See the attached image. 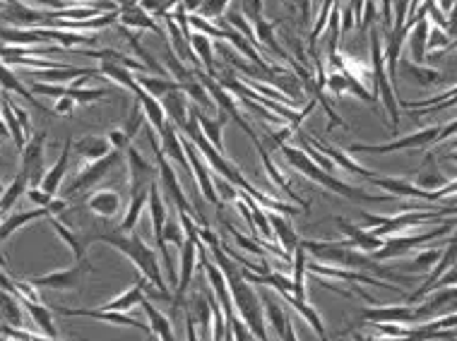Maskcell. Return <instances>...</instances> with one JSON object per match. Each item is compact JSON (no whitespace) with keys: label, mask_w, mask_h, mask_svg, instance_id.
<instances>
[{"label":"cell","mask_w":457,"mask_h":341,"mask_svg":"<svg viewBox=\"0 0 457 341\" xmlns=\"http://www.w3.org/2000/svg\"><path fill=\"white\" fill-rule=\"evenodd\" d=\"M217 190L222 192V195L227 197V199H231V202H236V199H239V197H236V190H234V183H222V181H219L217 183Z\"/></svg>","instance_id":"54"},{"label":"cell","mask_w":457,"mask_h":341,"mask_svg":"<svg viewBox=\"0 0 457 341\" xmlns=\"http://www.w3.org/2000/svg\"><path fill=\"white\" fill-rule=\"evenodd\" d=\"M138 85L147 89V92L157 99L166 97V94L173 92V89H183L181 82H171L169 77H150V75H138Z\"/></svg>","instance_id":"29"},{"label":"cell","mask_w":457,"mask_h":341,"mask_svg":"<svg viewBox=\"0 0 457 341\" xmlns=\"http://www.w3.org/2000/svg\"><path fill=\"white\" fill-rule=\"evenodd\" d=\"M181 228H183L181 219H178V222H173V219H166V224H164V238L169 240V243L176 245V248H181V245L186 243V231H181Z\"/></svg>","instance_id":"41"},{"label":"cell","mask_w":457,"mask_h":341,"mask_svg":"<svg viewBox=\"0 0 457 341\" xmlns=\"http://www.w3.org/2000/svg\"><path fill=\"white\" fill-rule=\"evenodd\" d=\"M267 214H270L272 228H275V235H277V240H280V245L287 250L289 255L294 257V250H296L298 243H301V240H298V235H296V231L291 228V224H289L284 217H280V214L270 212V209H267Z\"/></svg>","instance_id":"21"},{"label":"cell","mask_w":457,"mask_h":341,"mask_svg":"<svg viewBox=\"0 0 457 341\" xmlns=\"http://www.w3.org/2000/svg\"><path fill=\"white\" fill-rule=\"evenodd\" d=\"M280 149H282V154L287 156L289 164H291L294 169H298V171L303 173V176H308L311 181L320 183V185H325V188H330V190L339 192V195L354 199V202H361V199H378V197H369V195H364V192L354 190V188L344 185V183L337 181V178H335L330 171H323V166H318L313 159H308V156L303 154V151L294 149V147H287V144H282Z\"/></svg>","instance_id":"3"},{"label":"cell","mask_w":457,"mask_h":341,"mask_svg":"<svg viewBox=\"0 0 457 341\" xmlns=\"http://www.w3.org/2000/svg\"><path fill=\"white\" fill-rule=\"evenodd\" d=\"M143 306V310H145V315L150 317V327H152V334H154L157 339H164V341H171V339H176V332H173V319H169V317H164L159 310H157L154 306H152L150 301H145L140 303Z\"/></svg>","instance_id":"19"},{"label":"cell","mask_w":457,"mask_h":341,"mask_svg":"<svg viewBox=\"0 0 457 341\" xmlns=\"http://www.w3.org/2000/svg\"><path fill=\"white\" fill-rule=\"evenodd\" d=\"M166 58H169V67H171L173 77H176V80L181 82V85H183V82H191V80H193V77L188 75L186 67H183L181 63H178V58L173 56V51H171V49H166Z\"/></svg>","instance_id":"44"},{"label":"cell","mask_w":457,"mask_h":341,"mask_svg":"<svg viewBox=\"0 0 457 341\" xmlns=\"http://www.w3.org/2000/svg\"><path fill=\"white\" fill-rule=\"evenodd\" d=\"M133 92L138 94V101L143 103V108H145L147 118H150V123L154 125L157 133H161V130H164V125H166L164 123V106L157 101V97H152V94L147 92V89L140 87V85H135Z\"/></svg>","instance_id":"22"},{"label":"cell","mask_w":457,"mask_h":341,"mask_svg":"<svg viewBox=\"0 0 457 341\" xmlns=\"http://www.w3.org/2000/svg\"><path fill=\"white\" fill-rule=\"evenodd\" d=\"M72 144L70 140L65 142V147H63V151H61V159L56 161V166H51L49 169V173L44 176V181H41V188H44L49 195H54L56 197V192H58V188H61V181H63V176H65V169H67V156H70V149H72Z\"/></svg>","instance_id":"20"},{"label":"cell","mask_w":457,"mask_h":341,"mask_svg":"<svg viewBox=\"0 0 457 341\" xmlns=\"http://www.w3.org/2000/svg\"><path fill=\"white\" fill-rule=\"evenodd\" d=\"M5 22L24 24V27H46L49 15L34 13V10L24 8V5H19V3L13 5L10 0H5Z\"/></svg>","instance_id":"12"},{"label":"cell","mask_w":457,"mask_h":341,"mask_svg":"<svg viewBox=\"0 0 457 341\" xmlns=\"http://www.w3.org/2000/svg\"><path fill=\"white\" fill-rule=\"evenodd\" d=\"M99 72H102V75H106V77H111V80H115L118 85H123V87H128V89H133L135 85H138V82L133 80V75L128 72V67L118 65V63L104 60L102 67H99Z\"/></svg>","instance_id":"35"},{"label":"cell","mask_w":457,"mask_h":341,"mask_svg":"<svg viewBox=\"0 0 457 341\" xmlns=\"http://www.w3.org/2000/svg\"><path fill=\"white\" fill-rule=\"evenodd\" d=\"M10 106H13V101H10ZM13 111H15V115H17L19 123H22L24 133H27V130H29V115H27V111H22L19 106H13Z\"/></svg>","instance_id":"55"},{"label":"cell","mask_w":457,"mask_h":341,"mask_svg":"<svg viewBox=\"0 0 457 341\" xmlns=\"http://www.w3.org/2000/svg\"><path fill=\"white\" fill-rule=\"evenodd\" d=\"M260 298H262V306H265L267 319H270V327H275L277 337L289 339V341L296 339V334H294V329H291V319H289V315L284 313V308H282L270 293H262Z\"/></svg>","instance_id":"11"},{"label":"cell","mask_w":457,"mask_h":341,"mask_svg":"<svg viewBox=\"0 0 457 341\" xmlns=\"http://www.w3.org/2000/svg\"><path fill=\"white\" fill-rule=\"evenodd\" d=\"M198 118H200V128H202V133L209 138V142H212L219 151H222L224 149V147H222V125H224V120H227V111H222V108H219V118L217 120H209L207 115H202L200 108H198Z\"/></svg>","instance_id":"30"},{"label":"cell","mask_w":457,"mask_h":341,"mask_svg":"<svg viewBox=\"0 0 457 341\" xmlns=\"http://www.w3.org/2000/svg\"><path fill=\"white\" fill-rule=\"evenodd\" d=\"M27 190H29V176H27V171H19L17 176H15V181L10 183V188L5 190V195H3V212L8 214L10 207L15 204V199L22 195V192H27Z\"/></svg>","instance_id":"33"},{"label":"cell","mask_w":457,"mask_h":341,"mask_svg":"<svg viewBox=\"0 0 457 341\" xmlns=\"http://www.w3.org/2000/svg\"><path fill=\"white\" fill-rule=\"evenodd\" d=\"M44 140L46 133H39L29 140L27 147L22 149V171H27L29 176V188L41 185L44 181Z\"/></svg>","instance_id":"6"},{"label":"cell","mask_w":457,"mask_h":341,"mask_svg":"<svg viewBox=\"0 0 457 341\" xmlns=\"http://www.w3.org/2000/svg\"><path fill=\"white\" fill-rule=\"evenodd\" d=\"M255 31H257V39H260L262 44H267V49H270L272 53L280 56V58H284V60H287L289 56L280 49V44H277L275 36H272V27L265 22V19H257V22H255Z\"/></svg>","instance_id":"39"},{"label":"cell","mask_w":457,"mask_h":341,"mask_svg":"<svg viewBox=\"0 0 457 341\" xmlns=\"http://www.w3.org/2000/svg\"><path fill=\"white\" fill-rule=\"evenodd\" d=\"M49 209H51V217H54V214H61L63 209H67V202L65 199H56L54 197V202L49 204Z\"/></svg>","instance_id":"57"},{"label":"cell","mask_w":457,"mask_h":341,"mask_svg":"<svg viewBox=\"0 0 457 341\" xmlns=\"http://www.w3.org/2000/svg\"><path fill=\"white\" fill-rule=\"evenodd\" d=\"M222 224H224V228H227L229 233L234 235V240H236V243H239V248H243L246 253H250V255L265 257V245H262L260 240H257V238L253 240V238H246V235H241L239 231H236L234 226H231V224L224 222V219H222Z\"/></svg>","instance_id":"38"},{"label":"cell","mask_w":457,"mask_h":341,"mask_svg":"<svg viewBox=\"0 0 457 341\" xmlns=\"http://www.w3.org/2000/svg\"><path fill=\"white\" fill-rule=\"evenodd\" d=\"M3 118H5V125H8V130L13 133V140H15V144H17V149L22 151L24 147H27L29 140L24 138V128H22V123L15 118V111H13V106H10V99L8 97L3 99Z\"/></svg>","instance_id":"32"},{"label":"cell","mask_w":457,"mask_h":341,"mask_svg":"<svg viewBox=\"0 0 457 341\" xmlns=\"http://www.w3.org/2000/svg\"><path fill=\"white\" fill-rule=\"evenodd\" d=\"M150 142H152V147H154V151H157V161H159V173H161V181H164L166 192H169L171 202L178 207V212H188V214H191L193 209H191V204H188L186 195H183L181 185H178V178H176V173H173L171 166L166 164L164 149H159V144H157V140H154V138H150Z\"/></svg>","instance_id":"8"},{"label":"cell","mask_w":457,"mask_h":341,"mask_svg":"<svg viewBox=\"0 0 457 341\" xmlns=\"http://www.w3.org/2000/svg\"><path fill=\"white\" fill-rule=\"evenodd\" d=\"M34 92L36 94H46V97H65L67 94V87H61V85H44V82H34Z\"/></svg>","instance_id":"49"},{"label":"cell","mask_w":457,"mask_h":341,"mask_svg":"<svg viewBox=\"0 0 457 341\" xmlns=\"http://www.w3.org/2000/svg\"><path fill=\"white\" fill-rule=\"evenodd\" d=\"M424 36H426V24H419L417 34H414V56L422 60V49H424Z\"/></svg>","instance_id":"53"},{"label":"cell","mask_w":457,"mask_h":341,"mask_svg":"<svg viewBox=\"0 0 457 341\" xmlns=\"http://www.w3.org/2000/svg\"><path fill=\"white\" fill-rule=\"evenodd\" d=\"M138 3L150 15H166V10L171 8V0H138Z\"/></svg>","instance_id":"48"},{"label":"cell","mask_w":457,"mask_h":341,"mask_svg":"<svg viewBox=\"0 0 457 341\" xmlns=\"http://www.w3.org/2000/svg\"><path fill=\"white\" fill-rule=\"evenodd\" d=\"M147 284H150V281H147V276H140L138 284H135L133 288L123 291L118 298H113V301L104 303L102 308H109V310H130V308L140 306V303L145 301V286Z\"/></svg>","instance_id":"18"},{"label":"cell","mask_w":457,"mask_h":341,"mask_svg":"<svg viewBox=\"0 0 457 341\" xmlns=\"http://www.w3.org/2000/svg\"><path fill=\"white\" fill-rule=\"evenodd\" d=\"M3 85H5V92H17V94H22L24 99H27L29 103H34V108H39V111H44V106H41L39 101H36L34 97L29 94V89H24L22 85H19L17 80H13V75H10L8 70H5V75H3Z\"/></svg>","instance_id":"43"},{"label":"cell","mask_w":457,"mask_h":341,"mask_svg":"<svg viewBox=\"0 0 457 341\" xmlns=\"http://www.w3.org/2000/svg\"><path fill=\"white\" fill-rule=\"evenodd\" d=\"M109 140H111L113 149H125L130 142V135L125 130H113V133H109Z\"/></svg>","instance_id":"52"},{"label":"cell","mask_w":457,"mask_h":341,"mask_svg":"<svg viewBox=\"0 0 457 341\" xmlns=\"http://www.w3.org/2000/svg\"><path fill=\"white\" fill-rule=\"evenodd\" d=\"M282 298L289 303L291 308H296V313H301L303 315V319H306L308 324L313 327V332H315V337H325V327H323V319L318 317V313L313 310L311 306H308V301L306 298H298V296H294V293H289V291H284V293H280Z\"/></svg>","instance_id":"25"},{"label":"cell","mask_w":457,"mask_h":341,"mask_svg":"<svg viewBox=\"0 0 457 341\" xmlns=\"http://www.w3.org/2000/svg\"><path fill=\"white\" fill-rule=\"evenodd\" d=\"M161 106H164V113L171 115L173 123L186 128V123H188L186 115L191 111H188V101H186V97H183L181 89H173V92H169L166 97H161Z\"/></svg>","instance_id":"23"},{"label":"cell","mask_w":457,"mask_h":341,"mask_svg":"<svg viewBox=\"0 0 457 341\" xmlns=\"http://www.w3.org/2000/svg\"><path fill=\"white\" fill-rule=\"evenodd\" d=\"M193 317H198V324L200 327L207 329L209 322H212V301L209 298H205V293L195 291L193 293Z\"/></svg>","instance_id":"36"},{"label":"cell","mask_w":457,"mask_h":341,"mask_svg":"<svg viewBox=\"0 0 457 341\" xmlns=\"http://www.w3.org/2000/svg\"><path fill=\"white\" fill-rule=\"evenodd\" d=\"M128 161H130V185L140 188V185H152L150 181V164L143 159L138 149L130 147L128 149Z\"/></svg>","instance_id":"26"},{"label":"cell","mask_w":457,"mask_h":341,"mask_svg":"<svg viewBox=\"0 0 457 341\" xmlns=\"http://www.w3.org/2000/svg\"><path fill=\"white\" fill-rule=\"evenodd\" d=\"M49 224H51V226H54L56 233L61 235L63 240H65L67 248H70L72 253H75V260H85V248H82L80 238H77L75 233H70V228H67L63 222H58V219H54V217H49Z\"/></svg>","instance_id":"34"},{"label":"cell","mask_w":457,"mask_h":341,"mask_svg":"<svg viewBox=\"0 0 457 341\" xmlns=\"http://www.w3.org/2000/svg\"><path fill=\"white\" fill-rule=\"evenodd\" d=\"M118 161H120L118 149H113L111 154H106L104 159L92 161V166H87L85 171H80V176L67 185V192H80V190H85V188H92L94 183L102 181V178L106 176V171L111 169L113 164H118Z\"/></svg>","instance_id":"7"},{"label":"cell","mask_w":457,"mask_h":341,"mask_svg":"<svg viewBox=\"0 0 457 341\" xmlns=\"http://www.w3.org/2000/svg\"><path fill=\"white\" fill-rule=\"evenodd\" d=\"M143 123H145V108H143V103H135L133 118H130V123H128V128H125V133H128L130 138H135V135H138V130L143 128Z\"/></svg>","instance_id":"45"},{"label":"cell","mask_w":457,"mask_h":341,"mask_svg":"<svg viewBox=\"0 0 457 341\" xmlns=\"http://www.w3.org/2000/svg\"><path fill=\"white\" fill-rule=\"evenodd\" d=\"M229 0H205L202 8H200V15H207V17H219L222 10L227 8Z\"/></svg>","instance_id":"50"},{"label":"cell","mask_w":457,"mask_h":341,"mask_svg":"<svg viewBox=\"0 0 457 341\" xmlns=\"http://www.w3.org/2000/svg\"><path fill=\"white\" fill-rule=\"evenodd\" d=\"M183 92L188 94V97L193 99V101H198L200 106H212V99H209V92L207 87L202 85V82H183Z\"/></svg>","instance_id":"40"},{"label":"cell","mask_w":457,"mask_h":341,"mask_svg":"<svg viewBox=\"0 0 457 341\" xmlns=\"http://www.w3.org/2000/svg\"><path fill=\"white\" fill-rule=\"evenodd\" d=\"M56 313L65 315V317H92V319H104V322L118 324V327H130L140 329L145 334H152V327H147L145 322L125 315V310H109V308H97V310H89V308H54Z\"/></svg>","instance_id":"5"},{"label":"cell","mask_w":457,"mask_h":341,"mask_svg":"<svg viewBox=\"0 0 457 341\" xmlns=\"http://www.w3.org/2000/svg\"><path fill=\"white\" fill-rule=\"evenodd\" d=\"M8 291V288H5ZM15 296H17V301L24 306V310H27V315L31 319H34V324L39 327V332L44 334L46 339H58L61 334H58L56 329V322H54V315H51V308H44L39 301H31V298L22 296L19 291H13Z\"/></svg>","instance_id":"9"},{"label":"cell","mask_w":457,"mask_h":341,"mask_svg":"<svg viewBox=\"0 0 457 341\" xmlns=\"http://www.w3.org/2000/svg\"><path fill=\"white\" fill-rule=\"evenodd\" d=\"M27 197H29L34 204H39V207H49V204L54 202V195H49V192H46L41 185L29 188V190H27Z\"/></svg>","instance_id":"47"},{"label":"cell","mask_w":457,"mask_h":341,"mask_svg":"<svg viewBox=\"0 0 457 341\" xmlns=\"http://www.w3.org/2000/svg\"><path fill=\"white\" fill-rule=\"evenodd\" d=\"M92 269L87 260H77V265L67 267V269H58L51 272V274H41V276H31V284L36 288H51V291H75V288L82 286L85 281V274Z\"/></svg>","instance_id":"4"},{"label":"cell","mask_w":457,"mask_h":341,"mask_svg":"<svg viewBox=\"0 0 457 341\" xmlns=\"http://www.w3.org/2000/svg\"><path fill=\"white\" fill-rule=\"evenodd\" d=\"M212 253H214V260H217V265L222 267L224 276H227V281H229L236 310H239V315L246 319V324L250 327L253 339H267L265 319H262V308H265L262 306V298L255 293L253 284H250V281L243 276V269H241V265H236L234 257L224 255L219 245L217 248H212Z\"/></svg>","instance_id":"1"},{"label":"cell","mask_w":457,"mask_h":341,"mask_svg":"<svg viewBox=\"0 0 457 341\" xmlns=\"http://www.w3.org/2000/svg\"><path fill=\"white\" fill-rule=\"evenodd\" d=\"M87 207L104 219H113L120 212V195L115 190H99L87 199Z\"/></svg>","instance_id":"14"},{"label":"cell","mask_w":457,"mask_h":341,"mask_svg":"<svg viewBox=\"0 0 457 341\" xmlns=\"http://www.w3.org/2000/svg\"><path fill=\"white\" fill-rule=\"evenodd\" d=\"M31 3H39V5H46V8H56V10H67L65 0H31Z\"/></svg>","instance_id":"56"},{"label":"cell","mask_w":457,"mask_h":341,"mask_svg":"<svg viewBox=\"0 0 457 341\" xmlns=\"http://www.w3.org/2000/svg\"><path fill=\"white\" fill-rule=\"evenodd\" d=\"M3 339H46L44 334L36 332H22V329H13V324L3 322Z\"/></svg>","instance_id":"46"},{"label":"cell","mask_w":457,"mask_h":341,"mask_svg":"<svg viewBox=\"0 0 457 341\" xmlns=\"http://www.w3.org/2000/svg\"><path fill=\"white\" fill-rule=\"evenodd\" d=\"M205 0H183V8L188 10V13H193V10H200Z\"/></svg>","instance_id":"58"},{"label":"cell","mask_w":457,"mask_h":341,"mask_svg":"<svg viewBox=\"0 0 457 341\" xmlns=\"http://www.w3.org/2000/svg\"><path fill=\"white\" fill-rule=\"evenodd\" d=\"M150 188L152 185H140V188H133V192H130V207H128V214H125V219L120 222L118 231H133L135 224H138L140 214H143L145 204H150Z\"/></svg>","instance_id":"15"},{"label":"cell","mask_w":457,"mask_h":341,"mask_svg":"<svg viewBox=\"0 0 457 341\" xmlns=\"http://www.w3.org/2000/svg\"><path fill=\"white\" fill-rule=\"evenodd\" d=\"M120 22L130 29H150V31H154V34H161V29L157 27L154 19H152V15L147 13L140 3H133V5H128V8H120Z\"/></svg>","instance_id":"13"},{"label":"cell","mask_w":457,"mask_h":341,"mask_svg":"<svg viewBox=\"0 0 457 341\" xmlns=\"http://www.w3.org/2000/svg\"><path fill=\"white\" fill-rule=\"evenodd\" d=\"M67 97H72L75 101L80 103H89V101H97V99H104L106 97V89H82V87H67Z\"/></svg>","instance_id":"42"},{"label":"cell","mask_w":457,"mask_h":341,"mask_svg":"<svg viewBox=\"0 0 457 341\" xmlns=\"http://www.w3.org/2000/svg\"><path fill=\"white\" fill-rule=\"evenodd\" d=\"M44 217H51V209L49 207H39L34 212H24V214H15V217H8L3 222V240H8L13 235V231H19L24 224L29 222H36V219H44Z\"/></svg>","instance_id":"27"},{"label":"cell","mask_w":457,"mask_h":341,"mask_svg":"<svg viewBox=\"0 0 457 341\" xmlns=\"http://www.w3.org/2000/svg\"><path fill=\"white\" fill-rule=\"evenodd\" d=\"M337 226L344 231L346 235H349L351 240H346V243H339V245H344V248H361V250H373V248H378L380 245V240L378 238H373V235H366V233H361L359 228L356 226H351L349 222H342V219H337Z\"/></svg>","instance_id":"28"},{"label":"cell","mask_w":457,"mask_h":341,"mask_svg":"<svg viewBox=\"0 0 457 341\" xmlns=\"http://www.w3.org/2000/svg\"><path fill=\"white\" fill-rule=\"evenodd\" d=\"M373 70H376V85L383 94V101H385V106L390 108L392 120L397 123L400 115H397L395 99H392V92H390V87H387V82H385V75H383V56H380V49H378V34L376 31H373Z\"/></svg>","instance_id":"16"},{"label":"cell","mask_w":457,"mask_h":341,"mask_svg":"<svg viewBox=\"0 0 457 341\" xmlns=\"http://www.w3.org/2000/svg\"><path fill=\"white\" fill-rule=\"evenodd\" d=\"M183 147H186V154H188V159H191V164H193V171H195V181H198V185H200L202 195L207 197L212 204H217V207H222V199H219V195H217V188H214L212 178H209L207 169H205V164H202L200 154H198L195 144H193V142H188V140H186V142H183Z\"/></svg>","instance_id":"10"},{"label":"cell","mask_w":457,"mask_h":341,"mask_svg":"<svg viewBox=\"0 0 457 341\" xmlns=\"http://www.w3.org/2000/svg\"><path fill=\"white\" fill-rule=\"evenodd\" d=\"M22 308L24 306L17 301V296L13 298V291H5L3 288V322L15 324V327H24Z\"/></svg>","instance_id":"31"},{"label":"cell","mask_w":457,"mask_h":341,"mask_svg":"<svg viewBox=\"0 0 457 341\" xmlns=\"http://www.w3.org/2000/svg\"><path fill=\"white\" fill-rule=\"evenodd\" d=\"M75 103H77L75 99H72V97H67V94H65V97H61V99H58V101H56L54 111H56L58 115L72 113V111H75Z\"/></svg>","instance_id":"51"},{"label":"cell","mask_w":457,"mask_h":341,"mask_svg":"<svg viewBox=\"0 0 457 341\" xmlns=\"http://www.w3.org/2000/svg\"><path fill=\"white\" fill-rule=\"evenodd\" d=\"M94 240L113 245V248L120 250V253H123L125 257H130V260L138 265L140 274L147 276V281H150V284L157 288L159 298H171L169 293H166V281H164V276H161V267H159V260H157L154 250H152L150 245L145 243L143 235H140L135 228H133V233H130V235L125 233V231L115 228L113 233L94 235Z\"/></svg>","instance_id":"2"},{"label":"cell","mask_w":457,"mask_h":341,"mask_svg":"<svg viewBox=\"0 0 457 341\" xmlns=\"http://www.w3.org/2000/svg\"><path fill=\"white\" fill-rule=\"evenodd\" d=\"M75 151H77V154H82L89 161H97V159H104L106 154H111L113 144H111V140H109V138H99V135H85V138L75 142Z\"/></svg>","instance_id":"17"},{"label":"cell","mask_w":457,"mask_h":341,"mask_svg":"<svg viewBox=\"0 0 457 341\" xmlns=\"http://www.w3.org/2000/svg\"><path fill=\"white\" fill-rule=\"evenodd\" d=\"M161 147H164V151L171 156L173 161H178V164L183 166L188 173H191V166H188V159H186V147H183V142L178 140L176 130H173V125H164V130H161Z\"/></svg>","instance_id":"24"},{"label":"cell","mask_w":457,"mask_h":341,"mask_svg":"<svg viewBox=\"0 0 457 341\" xmlns=\"http://www.w3.org/2000/svg\"><path fill=\"white\" fill-rule=\"evenodd\" d=\"M193 41V51H195V56L200 58V60L205 63V67L209 70V75L214 77V60H212V46H209V36L207 34H193L191 36Z\"/></svg>","instance_id":"37"}]
</instances>
